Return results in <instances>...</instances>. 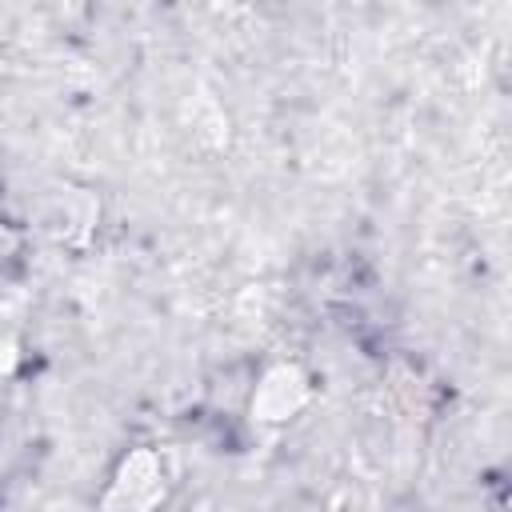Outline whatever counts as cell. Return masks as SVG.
I'll use <instances>...</instances> for the list:
<instances>
[{
  "label": "cell",
  "instance_id": "6da1fadb",
  "mask_svg": "<svg viewBox=\"0 0 512 512\" xmlns=\"http://www.w3.org/2000/svg\"><path fill=\"white\" fill-rule=\"evenodd\" d=\"M304 400H308V384H304V376H300L292 364H276V368L256 384L252 416L276 424V420H288Z\"/></svg>",
  "mask_w": 512,
  "mask_h": 512
},
{
  "label": "cell",
  "instance_id": "7a4b0ae2",
  "mask_svg": "<svg viewBox=\"0 0 512 512\" xmlns=\"http://www.w3.org/2000/svg\"><path fill=\"white\" fill-rule=\"evenodd\" d=\"M160 496V460L152 452H132L120 472H116V484H112V500H120V508H148L152 500Z\"/></svg>",
  "mask_w": 512,
  "mask_h": 512
}]
</instances>
